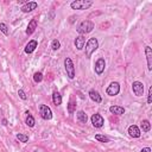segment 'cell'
Masks as SVG:
<instances>
[{
    "instance_id": "cell-1",
    "label": "cell",
    "mask_w": 152,
    "mask_h": 152,
    "mask_svg": "<svg viewBox=\"0 0 152 152\" xmlns=\"http://www.w3.org/2000/svg\"><path fill=\"white\" fill-rule=\"evenodd\" d=\"M94 28H95V24L91 20L86 19V20H82L80 24H78L76 31L80 34V36H84L87 34H90V32L94 30Z\"/></svg>"
},
{
    "instance_id": "cell-2",
    "label": "cell",
    "mask_w": 152,
    "mask_h": 152,
    "mask_svg": "<svg viewBox=\"0 0 152 152\" xmlns=\"http://www.w3.org/2000/svg\"><path fill=\"white\" fill-rule=\"evenodd\" d=\"M99 48V42L95 37H91L88 39V42L86 43V49H84V55L87 58H90L91 55L97 50Z\"/></svg>"
},
{
    "instance_id": "cell-3",
    "label": "cell",
    "mask_w": 152,
    "mask_h": 152,
    "mask_svg": "<svg viewBox=\"0 0 152 152\" xmlns=\"http://www.w3.org/2000/svg\"><path fill=\"white\" fill-rule=\"evenodd\" d=\"M93 4V0H75L70 4V7L71 10H88Z\"/></svg>"
},
{
    "instance_id": "cell-4",
    "label": "cell",
    "mask_w": 152,
    "mask_h": 152,
    "mask_svg": "<svg viewBox=\"0 0 152 152\" xmlns=\"http://www.w3.org/2000/svg\"><path fill=\"white\" fill-rule=\"evenodd\" d=\"M64 69L67 72V76L70 80H74L75 78V67H74V62L70 57H65L64 59Z\"/></svg>"
},
{
    "instance_id": "cell-5",
    "label": "cell",
    "mask_w": 152,
    "mask_h": 152,
    "mask_svg": "<svg viewBox=\"0 0 152 152\" xmlns=\"http://www.w3.org/2000/svg\"><path fill=\"white\" fill-rule=\"evenodd\" d=\"M39 114L44 120H51L52 119V111L47 105H39Z\"/></svg>"
},
{
    "instance_id": "cell-6",
    "label": "cell",
    "mask_w": 152,
    "mask_h": 152,
    "mask_svg": "<svg viewBox=\"0 0 152 152\" xmlns=\"http://www.w3.org/2000/svg\"><path fill=\"white\" fill-rule=\"evenodd\" d=\"M119 93H120V84L119 82H112L107 89H106V94L108 96H116Z\"/></svg>"
},
{
    "instance_id": "cell-7",
    "label": "cell",
    "mask_w": 152,
    "mask_h": 152,
    "mask_svg": "<svg viewBox=\"0 0 152 152\" xmlns=\"http://www.w3.org/2000/svg\"><path fill=\"white\" fill-rule=\"evenodd\" d=\"M90 121H91V124H93V126H94L95 128H101V127L103 126V124H105V119L102 118L101 114L95 113V114L91 115Z\"/></svg>"
},
{
    "instance_id": "cell-8",
    "label": "cell",
    "mask_w": 152,
    "mask_h": 152,
    "mask_svg": "<svg viewBox=\"0 0 152 152\" xmlns=\"http://www.w3.org/2000/svg\"><path fill=\"white\" fill-rule=\"evenodd\" d=\"M105 68H106V61H105V58L100 57L95 62V64H94V71H95V74L99 75V76L102 75V72L105 71Z\"/></svg>"
},
{
    "instance_id": "cell-9",
    "label": "cell",
    "mask_w": 152,
    "mask_h": 152,
    "mask_svg": "<svg viewBox=\"0 0 152 152\" xmlns=\"http://www.w3.org/2000/svg\"><path fill=\"white\" fill-rule=\"evenodd\" d=\"M132 90H133L136 96L140 97L144 95V84L140 81H134L132 83Z\"/></svg>"
},
{
    "instance_id": "cell-10",
    "label": "cell",
    "mask_w": 152,
    "mask_h": 152,
    "mask_svg": "<svg viewBox=\"0 0 152 152\" xmlns=\"http://www.w3.org/2000/svg\"><path fill=\"white\" fill-rule=\"evenodd\" d=\"M37 26H38V22H37V19H36V18H32L31 20L29 22V24H28V28H26L25 34L28 35V36L32 35V34H34V32L36 31Z\"/></svg>"
},
{
    "instance_id": "cell-11",
    "label": "cell",
    "mask_w": 152,
    "mask_h": 152,
    "mask_svg": "<svg viewBox=\"0 0 152 152\" xmlns=\"http://www.w3.org/2000/svg\"><path fill=\"white\" fill-rule=\"evenodd\" d=\"M37 7H38V4L36 1H29V3H26L25 5H23L20 10L24 13H30V12H32L34 10H36Z\"/></svg>"
},
{
    "instance_id": "cell-12",
    "label": "cell",
    "mask_w": 152,
    "mask_h": 152,
    "mask_svg": "<svg viewBox=\"0 0 152 152\" xmlns=\"http://www.w3.org/2000/svg\"><path fill=\"white\" fill-rule=\"evenodd\" d=\"M88 95H89V97H90V100H91V101H94L95 103H101V102H102V97H101L100 93H99L97 90H95V89H90V90H89V93H88Z\"/></svg>"
},
{
    "instance_id": "cell-13",
    "label": "cell",
    "mask_w": 152,
    "mask_h": 152,
    "mask_svg": "<svg viewBox=\"0 0 152 152\" xmlns=\"http://www.w3.org/2000/svg\"><path fill=\"white\" fill-rule=\"evenodd\" d=\"M37 47H38V42L36 41V39H31V41L28 44H26V47L24 49L25 54H32V52L36 50Z\"/></svg>"
},
{
    "instance_id": "cell-14",
    "label": "cell",
    "mask_w": 152,
    "mask_h": 152,
    "mask_svg": "<svg viewBox=\"0 0 152 152\" xmlns=\"http://www.w3.org/2000/svg\"><path fill=\"white\" fill-rule=\"evenodd\" d=\"M128 134L132 137V138H139L141 136V132L139 130V127L137 125H131L128 127Z\"/></svg>"
},
{
    "instance_id": "cell-15",
    "label": "cell",
    "mask_w": 152,
    "mask_h": 152,
    "mask_svg": "<svg viewBox=\"0 0 152 152\" xmlns=\"http://www.w3.org/2000/svg\"><path fill=\"white\" fill-rule=\"evenodd\" d=\"M145 55H146V59H147V69L151 71L152 70V49L151 47H145Z\"/></svg>"
},
{
    "instance_id": "cell-16",
    "label": "cell",
    "mask_w": 152,
    "mask_h": 152,
    "mask_svg": "<svg viewBox=\"0 0 152 152\" xmlns=\"http://www.w3.org/2000/svg\"><path fill=\"white\" fill-rule=\"evenodd\" d=\"M74 44H75V48H76L77 50H82V49L84 48V44H86V38H84V36H77V37L75 38Z\"/></svg>"
},
{
    "instance_id": "cell-17",
    "label": "cell",
    "mask_w": 152,
    "mask_h": 152,
    "mask_svg": "<svg viewBox=\"0 0 152 152\" xmlns=\"http://www.w3.org/2000/svg\"><path fill=\"white\" fill-rule=\"evenodd\" d=\"M109 112L112 114H115V115H122L125 113V108L121 107V106H111Z\"/></svg>"
},
{
    "instance_id": "cell-18",
    "label": "cell",
    "mask_w": 152,
    "mask_h": 152,
    "mask_svg": "<svg viewBox=\"0 0 152 152\" xmlns=\"http://www.w3.org/2000/svg\"><path fill=\"white\" fill-rule=\"evenodd\" d=\"M76 119H77V121L80 122V124H87V120H88V116L87 114H86V112L83 111H78L77 113H76Z\"/></svg>"
},
{
    "instance_id": "cell-19",
    "label": "cell",
    "mask_w": 152,
    "mask_h": 152,
    "mask_svg": "<svg viewBox=\"0 0 152 152\" xmlns=\"http://www.w3.org/2000/svg\"><path fill=\"white\" fill-rule=\"evenodd\" d=\"M26 114H28V116H26V119H25V124L28 125L29 127H34L35 124H36V120H35L34 115H32L30 112H26Z\"/></svg>"
},
{
    "instance_id": "cell-20",
    "label": "cell",
    "mask_w": 152,
    "mask_h": 152,
    "mask_svg": "<svg viewBox=\"0 0 152 152\" xmlns=\"http://www.w3.org/2000/svg\"><path fill=\"white\" fill-rule=\"evenodd\" d=\"M52 102L56 106H61L62 105V95L58 93V91H54L52 94Z\"/></svg>"
},
{
    "instance_id": "cell-21",
    "label": "cell",
    "mask_w": 152,
    "mask_h": 152,
    "mask_svg": "<svg viewBox=\"0 0 152 152\" xmlns=\"http://www.w3.org/2000/svg\"><path fill=\"white\" fill-rule=\"evenodd\" d=\"M140 127H141V130H143V132H150V130H151V124H150V121L149 120H143L141 121V124H140Z\"/></svg>"
},
{
    "instance_id": "cell-22",
    "label": "cell",
    "mask_w": 152,
    "mask_h": 152,
    "mask_svg": "<svg viewBox=\"0 0 152 152\" xmlns=\"http://www.w3.org/2000/svg\"><path fill=\"white\" fill-rule=\"evenodd\" d=\"M16 138L20 141V143H28L29 141V136H26L24 133H17L16 134Z\"/></svg>"
},
{
    "instance_id": "cell-23",
    "label": "cell",
    "mask_w": 152,
    "mask_h": 152,
    "mask_svg": "<svg viewBox=\"0 0 152 152\" xmlns=\"http://www.w3.org/2000/svg\"><path fill=\"white\" fill-rule=\"evenodd\" d=\"M34 81H35L36 83H41V82L43 81V74H42L41 71L35 72V75H34Z\"/></svg>"
},
{
    "instance_id": "cell-24",
    "label": "cell",
    "mask_w": 152,
    "mask_h": 152,
    "mask_svg": "<svg viewBox=\"0 0 152 152\" xmlns=\"http://www.w3.org/2000/svg\"><path fill=\"white\" fill-rule=\"evenodd\" d=\"M95 139L97 141H101V143H109V138L106 137V136H102V134H96Z\"/></svg>"
},
{
    "instance_id": "cell-25",
    "label": "cell",
    "mask_w": 152,
    "mask_h": 152,
    "mask_svg": "<svg viewBox=\"0 0 152 152\" xmlns=\"http://www.w3.org/2000/svg\"><path fill=\"white\" fill-rule=\"evenodd\" d=\"M75 107H76V103L72 101V100H70L69 101V103H68V113L69 114H72L75 112Z\"/></svg>"
},
{
    "instance_id": "cell-26",
    "label": "cell",
    "mask_w": 152,
    "mask_h": 152,
    "mask_svg": "<svg viewBox=\"0 0 152 152\" xmlns=\"http://www.w3.org/2000/svg\"><path fill=\"white\" fill-rule=\"evenodd\" d=\"M0 31L3 32V34L5 35V36H9V26L6 25L5 23H0Z\"/></svg>"
},
{
    "instance_id": "cell-27",
    "label": "cell",
    "mask_w": 152,
    "mask_h": 152,
    "mask_svg": "<svg viewBox=\"0 0 152 152\" xmlns=\"http://www.w3.org/2000/svg\"><path fill=\"white\" fill-rule=\"evenodd\" d=\"M51 48H52V50H55V51H57L59 48H61V43H59L58 39H54V41H52Z\"/></svg>"
},
{
    "instance_id": "cell-28",
    "label": "cell",
    "mask_w": 152,
    "mask_h": 152,
    "mask_svg": "<svg viewBox=\"0 0 152 152\" xmlns=\"http://www.w3.org/2000/svg\"><path fill=\"white\" fill-rule=\"evenodd\" d=\"M18 95H19V97H20L22 100H24V101H26V100H28V96H26L25 91H24L23 89H19V90H18Z\"/></svg>"
},
{
    "instance_id": "cell-29",
    "label": "cell",
    "mask_w": 152,
    "mask_h": 152,
    "mask_svg": "<svg viewBox=\"0 0 152 152\" xmlns=\"http://www.w3.org/2000/svg\"><path fill=\"white\" fill-rule=\"evenodd\" d=\"M147 103L151 105L152 103V87L149 88V94H147Z\"/></svg>"
},
{
    "instance_id": "cell-30",
    "label": "cell",
    "mask_w": 152,
    "mask_h": 152,
    "mask_svg": "<svg viewBox=\"0 0 152 152\" xmlns=\"http://www.w3.org/2000/svg\"><path fill=\"white\" fill-rule=\"evenodd\" d=\"M140 152H151V149L150 147H144L140 150Z\"/></svg>"
},
{
    "instance_id": "cell-31",
    "label": "cell",
    "mask_w": 152,
    "mask_h": 152,
    "mask_svg": "<svg viewBox=\"0 0 152 152\" xmlns=\"http://www.w3.org/2000/svg\"><path fill=\"white\" fill-rule=\"evenodd\" d=\"M3 125H4V126L7 125V120H6V119H3Z\"/></svg>"
},
{
    "instance_id": "cell-32",
    "label": "cell",
    "mask_w": 152,
    "mask_h": 152,
    "mask_svg": "<svg viewBox=\"0 0 152 152\" xmlns=\"http://www.w3.org/2000/svg\"><path fill=\"white\" fill-rule=\"evenodd\" d=\"M34 152H38V151H34Z\"/></svg>"
}]
</instances>
